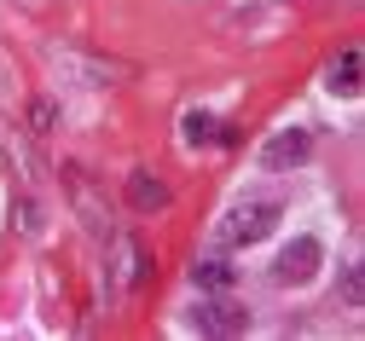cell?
I'll return each mask as SVG.
<instances>
[{
  "label": "cell",
  "mask_w": 365,
  "mask_h": 341,
  "mask_svg": "<svg viewBox=\"0 0 365 341\" xmlns=\"http://www.w3.org/2000/svg\"><path fill=\"white\" fill-rule=\"evenodd\" d=\"M29 122H35V127H41V133H47V127H53V105H47V99H41V105H35V110H29Z\"/></svg>",
  "instance_id": "30bf717a"
},
{
  "label": "cell",
  "mask_w": 365,
  "mask_h": 341,
  "mask_svg": "<svg viewBox=\"0 0 365 341\" xmlns=\"http://www.w3.org/2000/svg\"><path fill=\"white\" fill-rule=\"evenodd\" d=\"M342 301H348V307H359V301H365V272H359V266H348V272H342Z\"/></svg>",
  "instance_id": "9c48e42d"
},
{
  "label": "cell",
  "mask_w": 365,
  "mask_h": 341,
  "mask_svg": "<svg viewBox=\"0 0 365 341\" xmlns=\"http://www.w3.org/2000/svg\"><path fill=\"white\" fill-rule=\"evenodd\" d=\"M128 203L140 209V214H151V209L168 203V185H163L157 174H128Z\"/></svg>",
  "instance_id": "5b68a950"
},
{
  "label": "cell",
  "mask_w": 365,
  "mask_h": 341,
  "mask_svg": "<svg viewBox=\"0 0 365 341\" xmlns=\"http://www.w3.org/2000/svg\"><path fill=\"white\" fill-rule=\"evenodd\" d=\"M192 283H197V289H232V283H238V266L226 261V255H209V261L192 266Z\"/></svg>",
  "instance_id": "8992f818"
},
{
  "label": "cell",
  "mask_w": 365,
  "mask_h": 341,
  "mask_svg": "<svg viewBox=\"0 0 365 341\" xmlns=\"http://www.w3.org/2000/svg\"><path fill=\"white\" fill-rule=\"evenodd\" d=\"M307 151H313V133L307 127H284V133H272L261 145V162L267 168H296V162H307Z\"/></svg>",
  "instance_id": "277c9868"
},
{
  "label": "cell",
  "mask_w": 365,
  "mask_h": 341,
  "mask_svg": "<svg viewBox=\"0 0 365 341\" xmlns=\"http://www.w3.org/2000/svg\"><path fill=\"white\" fill-rule=\"evenodd\" d=\"M319 261H325V249H319V237H296L290 249L279 255V266H272V278H279L284 289H302L319 278Z\"/></svg>",
  "instance_id": "7a4b0ae2"
},
{
  "label": "cell",
  "mask_w": 365,
  "mask_h": 341,
  "mask_svg": "<svg viewBox=\"0 0 365 341\" xmlns=\"http://www.w3.org/2000/svg\"><path fill=\"white\" fill-rule=\"evenodd\" d=\"M215 127H220L215 116H197V110H192V116H186V145H192V151H197V145H209Z\"/></svg>",
  "instance_id": "ba28073f"
},
{
  "label": "cell",
  "mask_w": 365,
  "mask_h": 341,
  "mask_svg": "<svg viewBox=\"0 0 365 341\" xmlns=\"http://www.w3.org/2000/svg\"><path fill=\"white\" fill-rule=\"evenodd\" d=\"M325 87H331V93H342V99H354V93H359V53H354V46H342V53H336V64H331Z\"/></svg>",
  "instance_id": "52a82bcc"
},
{
  "label": "cell",
  "mask_w": 365,
  "mask_h": 341,
  "mask_svg": "<svg viewBox=\"0 0 365 341\" xmlns=\"http://www.w3.org/2000/svg\"><path fill=\"white\" fill-rule=\"evenodd\" d=\"M192 330H203V335H244L250 313L232 307V301H197L192 307Z\"/></svg>",
  "instance_id": "3957f363"
},
{
  "label": "cell",
  "mask_w": 365,
  "mask_h": 341,
  "mask_svg": "<svg viewBox=\"0 0 365 341\" xmlns=\"http://www.w3.org/2000/svg\"><path fill=\"white\" fill-rule=\"evenodd\" d=\"M272 226H279V203H272V197H250V203H238L232 214H226L220 237L232 243V249H250V243L272 237Z\"/></svg>",
  "instance_id": "6da1fadb"
}]
</instances>
